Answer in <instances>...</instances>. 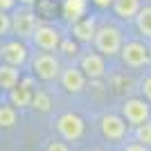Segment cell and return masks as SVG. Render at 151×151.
<instances>
[{
    "mask_svg": "<svg viewBox=\"0 0 151 151\" xmlns=\"http://www.w3.org/2000/svg\"><path fill=\"white\" fill-rule=\"evenodd\" d=\"M120 115L126 120V124L133 129V126L145 124V122L151 120V104L145 99V97H140L138 93L129 95V97H124L122 104H120Z\"/></svg>",
    "mask_w": 151,
    "mask_h": 151,
    "instance_id": "9c48e42d",
    "label": "cell"
},
{
    "mask_svg": "<svg viewBox=\"0 0 151 151\" xmlns=\"http://www.w3.org/2000/svg\"><path fill=\"white\" fill-rule=\"evenodd\" d=\"M77 65L81 68V72L86 75L88 81H104L111 72L108 68V59L104 54H99L97 50H93L88 45V50L81 52V57L77 59Z\"/></svg>",
    "mask_w": 151,
    "mask_h": 151,
    "instance_id": "ba28073f",
    "label": "cell"
},
{
    "mask_svg": "<svg viewBox=\"0 0 151 151\" xmlns=\"http://www.w3.org/2000/svg\"><path fill=\"white\" fill-rule=\"evenodd\" d=\"M97 25H99L97 16H83L70 25V36L81 45H90L95 38V32H97Z\"/></svg>",
    "mask_w": 151,
    "mask_h": 151,
    "instance_id": "4fadbf2b",
    "label": "cell"
},
{
    "mask_svg": "<svg viewBox=\"0 0 151 151\" xmlns=\"http://www.w3.org/2000/svg\"><path fill=\"white\" fill-rule=\"evenodd\" d=\"M133 25L138 29V36L151 43V5H142L138 16L133 18Z\"/></svg>",
    "mask_w": 151,
    "mask_h": 151,
    "instance_id": "ac0fdd59",
    "label": "cell"
},
{
    "mask_svg": "<svg viewBox=\"0 0 151 151\" xmlns=\"http://www.w3.org/2000/svg\"><path fill=\"white\" fill-rule=\"evenodd\" d=\"M29 108L36 111V113H52V108H54V97H52V93L47 88H36Z\"/></svg>",
    "mask_w": 151,
    "mask_h": 151,
    "instance_id": "d6986e66",
    "label": "cell"
},
{
    "mask_svg": "<svg viewBox=\"0 0 151 151\" xmlns=\"http://www.w3.org/2000/svg\"><path fill=\"white\" fill-rule=\"evenodd\" d=\"M124 41H126V34L117 23H113V20H99L90 47L97 50L99 54H104L111 61V59L120 57V50H122V45H124Z\"/></svg>",
    "mask_w": 151,
    "mask_h": 151,
    "instance_id": "6da1fadb",
    "label": "cell"
},
{
    "mask_svg": "<svg viewBox=\"0 0 151 151\" xmlns=\"http://www.w3.org/2000/svg\"><path fill=\"white\" fill-rule=\"evenodd\" d=\"M97 129H99V135L106 142H113V145H122L124 140H129V133H131V126L126 124V120L120 113H113V111H104L97 120Z\"/></svg>",
    "mask_w": 151,
    "mask_h": 151,
    "instance_id": "5b68a950",
    "label": "cell"
},
{
    "mask_svg": "<svg viewBox=\"0 0 151 151\" xmlns=\"http://www.w3.org/2000/svg\"><path fill=\"white\" fill-rule=\"evenodd\" d=\"M59 86H61L63 93L68 95H81L88 86V79L86 75L81 72V68L77 65V63H68V65H63L61 75H59Z\"/></svg>",
    "mask_w": 151,
    "mask_h": 151,
    "instance_id": "8fae6325",
    "label": "cell"
},
{
    "mask_svg": "<svg viewBox=\"0 0 151 151\" xmlns=\"http://www.w3.org/2000/svg\"><path fill=\"white\" fill-rule=\"evenodd\" d=\"M23 79V68H16V65H9V63L0 61V90L9 93L12 88H16Z\"/></svg>",
    "mask_w": 151,
    "mask_h": 151,
    "instance_id": "e0dca14e",
    "label": "cell"
},
{
    "mask_svg": "<svg viewBox=\"0 0 151 151\" xmlns=\"http://www.w3.org/2000/svg\"><path fill=\"white\" fill-rule=\"evenodd\" d=\"M81 43H77L75 38L70 36V34H65L61 41V45H59V54H61L63 59H68V63H77V59L81 57Z\"/></svg>",
    "mask_w": 151,
    "mask_h": 151,
    "instance_id": "ffe728a7",
    "label": "cell"
},
{
    "mask_svg": "<svg viewBox=\"0 0 151 151\" xmlns=\"http://www.w3.org/2000/svg\"><path fill=\"white\" fill-rule=\"evenodd\" d=\"M27 72H29L36 81L41 83H57L59 75L63 70V61L57 52H41V50H32L29 61H27Z\"/></svg>",
    "mask_w": 151,
    "mask_h": 151,
    "instance_id": "7a4b0ae2",
    "label": "cell"
},
{
    "mask_svg": "<svg viewBox=\"0 0 151 151\" xmlns=\"http://www.w3.org/2000/svg\"><path fill=\"white\" fill-rule=\"evenodd\" d=\"M138 95L145 97L147 101L151 104V68L142 72V77L138 79Z\"/></svg>",
    "mask_w": 151,
    "mask_h": 151,
    "instance_id": "603a6c76",
    "label": "cell"
},
{
    "mask_svg": "<svg viewBox=\"0 0 151 151\" xmlns=\"http://www.w3.org/2000/svg\"><path fill=\"white\" fill-rule=\"evenodd\" d=\"M12 34V16L7 12H0V41Z\"/></svg>",
    "mask_w": 151,
    "mask_h": 151,
    "instance_id": "cb8c5ba5",
    "label": "cell"
},
{
    "mask_svg": "<svg viewBox=\"0 0 151 151\" xmlns=\"http://www.w3.org/2000/svg\"><path fill=\"white\" fill-rule=\"evenodd\" d=\"M95 151H111V149H95Z\"/></svg>",
    "mask_w": 151,
    "mask_h": 151,
    "instance_id": "f546056e",
    "label": "cell"
},
{
    "mask_svg": "<svg viewBox=\"0 0 151 151\" xmlns=\"http://www.w3.org/2000/svg\"><path fill=\"white\" fill-rule=\"evenodd\" d=\"M131 133H133V140H135V142H140V145H145V147L151 149V120L145 122V124L133 126Z\"/></svg>",
    "mask_w": 151,
    "mask_h": 151,
    "instance_id": "7402d4cb",
    "label": "cell"
},
{
    "mask_svg": "<svg viewBox=\"0 0 151 151\" xmlns=\"http://www.w3.org/2000/svg\"><path fill=\"white\" fill-rule=\"evenodd\" d=\"M54 131L65 142H79L86 135V120L75 111H63L54 117Z\"/></svg>",
    "mask_w": 151,
    "mask_h": 151,
    "instance_id": "8992f818",
    "label": "cell"
},
{
    "mask_svg": "<svg viewBox=\"0 0 151 151\" xmlns=\"http://www.w3.org/2000/svg\"><path fill=\"white\" fill-rule=\"evenodd\" d=\"M117 59H120L124 70H149L151 68V43L140 36L126 38Z\"/></svg>",
    "mask_w": 151,
    "mask_h": 151,
    "instance_id": "3957f363",
    "label": "cell"
},
{
    "mask_svg": "<svg viewBox=\"0 0 151 151\" xmlns=\"http://www.w3.org/2000/svg\"><path fill=\"white\" fill-rule=\"evenodd\" d=\"M88 2L95 7V9H99V12H104V9H111V5H113V0H88Z\"/></svg>",
    "mask_w": 151,
    "mask_h": 151,
    "instance_id": "83f0119b",
    "label": "cell"
},
{
    "mask_svg": "<svg viewBox=\"0 0 151 151\" xmlns=\"http://www.w3.org/2000/svg\"><path fill=\"white\" fill-rule=\"evenodd\" d=\"M16 5H18V0H0V12L12 14L14 9H16Z\"/></svg>",
    "mask_w": 151,
    "mask_h": 151,
    "instance_id": "4316f807",
    "label": "cell"
},
{
    "mask_svg": "<svg viewBox=\"0 0 151 151\" xmlns=\"http://www.w3.org/2000/svg\"><path fill=\"white\" fill-rule=\"evenodd\" d=\"M45 151H72V149H70V145L65 142V140H61V138H52V140H47Z\"/></svg>",
    "mask_w": 151,
    "mask_h": 151,
    "instance_id": "d4e9b609",
    "label": "cell"
},
{
    "mask_svg": "<svg viewBox=\"0 0 151 151\" xmlns=\"http://www.w3.org/2000/svg\"><path fill=\"white\" fill-rule=\"evenodd\" d=\"M120 151H151L149 147H145V145H140V142H135V140H124L120 145Z\"/></svg>",
    "mask_w": 151,
    "mask_h": 151,
    "instance_id": "484cf974",
    "label": "cell"
},
{
    "mask_svg": "<svg viewBox=\"0 0 151 151\" xmlns=\"http://www.w3.org/2000/svg\"><path fill=\"white\" fill-rule=\"evenodd\" d=\"M9 16H12V34H9V36L29 43L34 29H36L38 23H41V16L36 14V7L16 5V9H14Z\"/></svg>",
    "mask_w": 151,
    "mask_h": 151,
    "instance_id": "277c9868",
    "label": "cell"
},
{
    "mask_svg": "<svg viewBox=\"0 0 151 151\" xmlns=\"http://www.w3.org/2000/svg\"><path fill=\"white\" fill-rule=\"evenodd\" d=\"M29 54H32L29 43L20 41V38L7 36L0 41V61L2 63H9V65H16V68H27Z\"/></svg>",
    "mask_w": 151,
    "mask_h": 151,
    "instance_id": "30bf717a",
    "label": "cell"
},
{
    "mask_svg": "<svg viewBox=\"0 0 151 151\" xmlns=\"http://www.w3.org/2000/svg\"><path fill=\"white\" fill-rule=\"evenodd\" d=\"M88 5H90L88 0H63V5H61L63 20H65L68 25H72L75 20L88 16Z\"/></svg>",
    "mask_w": 151,
    "mask_h": 151,
    "instance_id": "2e32d148",
    "label": "cell"
},
{
    "mask_svg": "<svg viewBox=\"0 0 151 151\" xmlns=\"http://www.w3.org/2000/svg\"><path fill=\"white\" fill-rule=\"evenodd\" d=\"M145 5L142 0H113L111 12L120 23H133V18L138 16L140 7Z\"/></svg>",
    "mask_w": 151,
    "mask_h": 151,
    "instance_id": "9a60e30c",
    "label": "cell"
},
{
    "mask_svg": "<svg viewBox=\"0 0 151 151\" xmlns=\"http://www.w3.org/2000/svg\"><path fill=\"white\" fill-rule=\"evenodd\" d=\"M18 122V108L9 101H0V129H14Z\"/></svg>",
    "mask_w": 151,
    "mask_h": 151,
    "instance_id": "44dd1931",
    "label": "cell"
},
{
    "mask_svg": "<svg viewBox=\"0 0 151 151\" xmlns=\"http://www.w3.org/2000/svg\"><path fill=\"white\" fill-rule=\"evenodd\" d=\"M63 36H65V32L57 23H38V27L29 38V47L41 52H59Z\"/></svg>",
    "mask_w": 151,
    "mask_h": 151,
    "instance_id": "52a82bcc",
    "label": "cell"
},
{
    "mask_svg": "<svg viewBox=\"0 0 151 151\" xmlns=\"http://www.w3.org/2000/svg\"><path fill=\"white\" fill-rule=\"evenodd\" d=\"M38 0H18V5H25V7H36Z\"/></svg>",
    "mask_w": 151,
    "mask_h": 151,
    "instance_id": "f1b7e54d",
    "label": "cell"
},
{
    "mask_svg": "<svg viewBox=\"0 0 151 151\" xmlns=\"http://www.w3.org/2000/svg\"><path fill=\"white\" fill-rule=\"evenodd\" d=\"M104 81H106V86L113 90L115 95H122V99L129 97V95L138 93V81H133L131 77H126L122 70H120V72H113V70H111Z\"/></svg>",
    "mask_w": 151,
    "mask_h": 151,
    "instance_id": "5bb4252c",
    "label": "cell"
},
{
    "mask_svg": "<svg viewBox=\"0 0 151 151\" xmlns=\"http://www.w3.org/2000/svg\"><path fill=\"white\" fill-rule=\"evenodd\" d=\"M36 79L27 72V75H23V79H20V83L16 86V88L9 90V104L12 106H16L20 111V108H29L32 104V97H34V90H36Z\"/></svg>",
    "mask_w": 151,
    "mask_h": 151,
    "instance_id": "7c38bea8",
    "label": "cell"
}]
</instances>
